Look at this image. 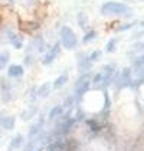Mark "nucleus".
<instances>
[{"label": "nucleus", "instance_id": "20", "mask_svg": "<svg viewBox=\"0 0 144 151\" xmlns=\"http://www.w3.org/2000/svg\"><path fill=\"white\" fill-rule=\"evenodd\" d=\"M40 125H42V122H39V124H36L33 128H30V134H29V135H30V137H32V135H35L36 131H37L39 128H40Z\"/></svg>", "mask_w": 144, "mask_h": 151}, {"label": "nucleus", "instance_id": "14", "mask_svg": "<svg viewBox=\"0 0 144 151\" xmlns=\"http://www.w3.org/2000/svg\"><path fill=\"white\" fill-rule=\"evenodd\" d=\"M62 114V106L60 105H58V106H55L52 111H50V114H49V119H53L55 116H58Z\"/></svg>", "mask_w": 144, "mask_h": 151}, {"label": "nucleus", "instance_id": "8", "mask_svg": "<svg viewBox=\"0 0 144 151\" xmlns=\"http://www.w3.org/2000/svg\"><path fill=\"white\" fill-rule=\"evenodd\" d=\"M7 73H9V76H13V78L22 76V75H23V68H22L20 65H10Z\"/></svg>", "mask_w": 144, "mask_h": 151}, {"label": "nucleus", "instance_id": "9", "mask_svg": "<svg viewBox=\"0 0 144 151\" xmlns=\"http://www.w3.org/2000/svg\"><path fill=\"white\" fill-rule=\"evenodd\" d=\"M9 40H10V43H12L13 46L16 47V49H20V47L23 46V42H22V37L17 35H14V33H9Z\"/></svg>", "mask_w": 144, "mask_h": 151}, {"label": "nucleus", "instance_id": "5", "mask_svg": "<svg viewBox=\"0 0 144 151\" xmlns=\"http://www.w3.org/2000/svg\"><path fill=\"white\" fill-rule=\"evenodd\" d=\"M0 127L4 129H13L14 127V116L0 112Z\"/></svg>", "mask_w": 144, "mask_h": 151}, {"label": "nucleus", "instance_id": "21", "mask_svg": "<svg viewBox=\"0 0 144 151\" xmlns=\"http://www.w3.org/2000/svg\"><path fill=\"white\" fill-rule=\"evenodd\" d=\"M132 24L131 23H128V24H122V26H120V27H118V29H117V30H127V29H128V27H131Z\"/></svg>", "mask_w": 144, "mask_h": 151}, {"label": "nucleus", "instance_id": "6", "mask_svg": "<svg viewBox=\"0 0 144 151\" xmlns=\"http://www.w3.org/2000/svg\"><path fill=\"white\" fill-rule=\"evenodd\" d=\"M131 81V68H124L120 75V86H125Z\"/></svg>", "mask_w": 144, "mask_h": 151}, {"label": "nucleus", "instance_id": "18", "mask_svg": "<svg viewBox=\"0 0 144 151\" xmlns=\"http://www.w3.org/2000/svg\"><path fill=\"white\" fill-rule=\"evenodd\" d=\"M86 122H88V125L91 127V129H92V131H96V129H99V128H101V125H98L94 119H88Z\"/></svg>", "mask_w": 144, "mask_h": 151}, {"label": "nucleus", "instance_id": "3", "mask_svg": "<svg viewBox=\"0 0 144 151\" xmlns=\"http://www.w3.org/2000/svg\"><path fill=\"white\" fill-rule=\"evenodd\" d=\"M89 86H91V76L86 75V73L81 75L75 82V92L78 95H84L89 89Z\"/></svg>", "mask_w": 144, "mask_h": 151}, {"label": "nucleus", "instance_id": "7", "mask_svg": "<svg viewBox=\"0 0 144 151\" xmlns=\"http://www.w3.org/2000/svg\"><path fill=\"white\" fill-rule=\"evenodd\" d=\"M49 151H69V144L66 141H58L49 145Z\"/></svg>", "mask_w": 144, "mask_h": 151}, {"label": "nucleus", "instance_id": "1", "mask_svg": "<svg viewBox=\"0 0 144 151\" xmlns=\"http://www.w3.org/2000/svg\"><path fill=\"white\" fill-rule=\"evenodd\" d=\"M130 12V7L120 1H107L101 6V13L104 16H124Z\"/></svg>", "mask_w": 144, "mask_h": 151}, {"label": "nucleus", "instance_id": "10", "mask_svg": "<svg viewBox=\"0 0 144 151\" xmlns=\"http://www.w3.org/2000/svg\"><path fill=\"white\" fill-rule=\"evenodd\" d=\"M66 82H68V75H66V73L59 75V76L55 79V82H53V88H55V89H56V88H60V86H63Z\"/></svg>", "mask_w": 144, "mask_h": 151}, {"label": "nucleus", "instance_id": "17", "mask_svg": "<svg viewBox=\"0 0 144 151\" xmlns=\"http://www.w3.org/2000/svg\"><path fill=\"white\" fill-rule=\"evenodd\" d=\"M98 58H101V50H95V52H92V53L89 55L88 60H89V62H92V60H96Z\"/></svg>", "mask_w": 144, "mask_h": 151}, {"label": "nucleus", "instance_id": "13", "mask_svg": "<svg viewBox=\"0 0 144 151\" xmlns=\"http://www.w3.org/2000/svg\"><path fill=\"white\" fill-rule=\"evenodd\" d=\"M115 47H117V40L115 39H111L107 43V46H105V50H107L108 53H112L115 50Z\"/></svg>", "mask_w": 144, "mask_h": 151}, {"label": "nucleus", "instance_id": "15", "mask_svg": "<svg viewBox=\"0 0 144 151\" xmlns=\"http://www.w3.org/2000/svg\"><path fill=\"white\" fill-rule=\"evenodd\" d=\"M7 62H9V53H0V70L6 66Z\"/></svg>", "mask_w": 144, "mask_h": 151}, {"label": "nucleus", "instance_id": "2", "mask_svg": "<svg viewBox=\"0 0 144 151\" xmlns=\"http://www.w3.org/2000/svg\"><path fill=\"white\" fill-rule=\"evenodd\" d=\"M76 42H78L76 35L71 27H68V26L62 27V30H60V43L63 45V47L65 49H73L76 46Z\"/></svg>", "mask_w": 144, "mask_h": 151}, {"label": "nucleus", "instance_id": "4", "mask_svg": "<svg viewBox=\"0 0 144 151\" xmlns=\"http://www.w3.org/2000/svg\"><path fill=\"white\" fill-rule=\"evenodd\" d=\"M58 53H59V43H55L53 46L49 49L48 52L43 55V58H42V63L43 65H49L50 62H53L55 58L58 56Z\"/></svg>", "mask_w": 144, "mask_h": 151}, {"label": "nucleus", "instance_id": "11", "mask_svg": "<svg viewBox=\"0 0 144 151\" xmlns=\"http://www.w3.org/2000/svg\"><path fill=\"white\" fill-rule=\"evenodd\" d=\"M49 91H50V83H45V85L40 86V89L37 91V93H39L40 98H45V96L49 95Z\"/></svg>", "mask_w": 144, "mask_h": 151}, {"label": "nucleus", "instance_id": "19", "mask_svg": "<svg viewBox=\"0 0 144 151\" xmlns=\"http://www.w3.org/2000/svg\"><path fill=\"white\" fill-rule=\"evenodd\" d=\"M143 68V58H138L137 62H134V69H141Z\"/></svg>", "mask_w": 144, "mask_h": 151}, {"label": "nucleus", "instance_id": "16", "mask_svg": "<svg viewBox=\"0 0 144 151\" xmlns=\"http://www.w3.org/2000/svg\"><path fill=\"white\" fill-rule=\"evenodd\" d=\"M95 36H96L95 30H89V32H88V33L82 37V42H84V43H88V42H89V40H92Z\"/></svg>", "mask_w": 144, "mask_h": 151}, {"label": "nucleus", "instance_id": "12", "mask_svg": "<svg viewBox=\"0 0 144 151\" xmlns=\"http://www.w3.org/2000/svg\"><path fill=\"white\" fill-rule=\"evenodd\" d=\"M23 142V137L22 135H16L14 138L12 139V148H19Z\"/></svg>", "mask_w": 144, "mask_h": 151}]
</instances>
